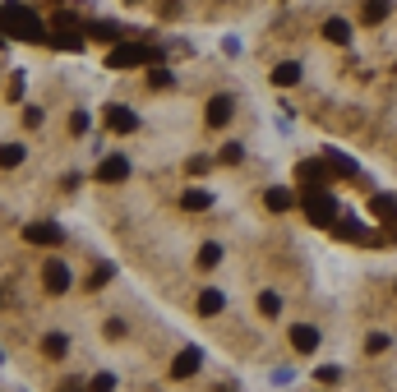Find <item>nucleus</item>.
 <instances>
[{
    "mask_svg": "<svg viewBox=\"0 0 397 392\" xmlns=\"http://www.w3.org/2000/svg\"><path fill=\"white\" fill-rule=\"evenodd\" d=\"M5 37H19V42H46V24L28 5L5 0V9H0V42H5Z\"/></svg>",
    "mask_w": 397,
    "mask_h": 392,
    "instance_id": "nucleus-1",
    "label": "nucleus"
},
{
    "mask_svg": "<svg viewBox=\"0 0 397 392\" xmlns=\"http://www.w3.org/2000/svg\"><path fill=\"white\" fill-rule=\"evenodd\" d=\"M300 208H305V217L314 222V227H333V222H337V199L328 190H309Z\"/></svg>",
    "mask_w": 397,
    "mask_h": 392,
    "instance_id": "nucleus-2",
    "label": "nucleus"
},
{
    "mask_svg": "<svg viewBox=\"0 0 397 392\" xmlns=\"http://www.w3.org/2000/svg\"><path fill=\"white\" fill-rule=\"evenodd\" d=\"M153 46L148 42H125V46H111V70H134V65H148L153 61Z\"/></svg>",
    "mask_w": 397,
    "mask_h": 392,
    "instance_id": "nucleus-3",
    "label": "nucleus"
},
{
    "mask_svg": "<svg viewBox=\"0 0 397 392\" xmlns=\"http://www.w3.org/2000/svg\"><path fill=\"white\" fill-rule=\"evenodd\" d=\"M106 130L111 134H134L139 130V115H134L130 106H106Z\"/></svg>",
    "mask_w": 397,
    "mask_h": 392,
    "instance_id": "nucleus-4",
    "label": "nucleus"
},
{
    "mask_svg": "<svg viewBox=\"0 0 397 392\" xmlns=\"http://www.w3.org/2000/svg\"><path fill=\"white\" fill-rule=\"evenodd\" d=\"M24 240L28 244H61L65 231L56 227V222H33V227H24Z\"/></svg>",
    "mask_w": 397,
    "mask_h": 392,
    "instance_id": "nucleus-5",
    "label": "nucleus"
},
{
    "mask_svg": "<svg viewBox=\"0 0 397 392\" xmlns=\"http://www.w3.org/2000/svg\"><path fill=\"white\" fill-rule=\"evenodd\" d=\"M46 291H51V296H65V291H70V268H65L61 259H46Z\"/></svg>",
    "mask_w": 397,
    "mask_h": 392,
    "instance_id": "nucleus-6",
    "label": "nucleus"
},
{
    "mask_svg": "<svg viewBox=\"0 0 397 392\" xmlns=\"http://www.w3.org/2000/svg\"><path fill=\"white\" fill-rule=\"evenodd\" d=\"M328 171H333V166H328V157L324 162H300V180H305V190H324V180H328Z\"/></svg>",
    "mask_w": 397,
    "mask_h": 392,
    "instance_id": "nucleus-7",
    "label": "nucleus"
},
{
    "mask_svg": "<svg viewBox=\"0 0 397 392\" xmlns=\"http://www.w3.org/2000/svg\"><path fill=\"white\" fill-rule=\"evenodd\" d=\"M231 115H236V102H231V97H212L208 102V130H222Z\"/></svg>",
    "mask_w": 397,
    "mask_h": 392,
    "instance_id": "nucleus-8",
    "label": "nucleus"
},
{
    "mask_svg": "<svg viewBox=\"0 0 397 392\" xmlns=\"http://www.w3.org/2000/svg\"><path fill=\"white\" fill-rule=\"evenodd\" d=\"M125 175H130V162H125L120 153L106 157V162L98 166V180H102V185H115V180H125Z\"/></svg>",
    "mask_w": 397,
    "mask_h": 392,
    "instance_id": "nucleus-9",
    "label": "nucleus"
},
{
    "mask_svg": "<svg viewBox=\"0 0 397 392\" xmlns=\"http://www.w3.org/2000/svg\"><path fill=\"white\" fill-rule=\"evenodd\" d=\"M199 365H203V356H199L195 346H190V351H180V356H176L171 374H176V378H195V374H199Z\"/></svg>",
    "mask_w": 397,
    "mask_h": 392,
    "instance_id": "nucleus-10",
    "label": "nucleus"
},
{
    "mask_svg": "<svg viewBox=\"0 0 397 392\" xmlns=\"http://www.w3.org/2000/svg\"><path fill=\"white\" fill-rule=\"evenodd\" d=\"M333 231H337V235H342V240H361V244H365V240H374V235H370V231H365V227H361V222H356V217H342V212H337V222H333Z\"/></svg>",
    "mask_w": 397,
    "mask_h": 392,
    "instance_id": "nucleus-11",
    "label": "nucleus"
},
{
    "mask_svg": "<svg viewBox=\"0 0 397 392\" xmlns=\"http://www.w3.org/2000/svg\"><path fill=\"white\" fill-rule=\"evenodd\" d=\"M292 346L300 351V356H309V351L319 346V328H309V323H296V328H292Z\"/></svg>",
    "mask_w": 397,
    "mask_h": 392,
    "instance_id": "nucleus-12",
    "label": "nucleus"
},
{
    "mask_svg": "<svg viewBox=\"0 0 397 392\" xmlns=\"http://www.w3.org/2000/svg\"><path fill=\"white\" fill-rule=\"evenodd\" d=\"M370 212H374V217H383V222H397V194H374Z\"/></svg>",
    "mask_w": 397,
    "mask_h": 392,
    "instance_id": "nucleus-13",
    "label": "nucleus"
},
{
    "mask_svg": "<svg viewBox=\"0 0 397 392\" xmlns=\"http://www.w3.org/2000/svg\"><path fill=\"white\" fill-rule=\"evenodd\" d=\"M324 37H328V42H337V46H346V42H351V24H346V19H328Z\"/></svg>",
    "mask_w": 397,
    "mask_h": 392,
    "instance_id": "nucleus-14",
    "label": "nucleus"
},
{
    "mask_svg": "<svg viewBox=\"0 0 397 392\" xmlns=\"http://www.w3.org/2000/svg\"><path fill=\"white\" fill-rule=\"evenodd\" d=\"M227 309V296H222V291H203L199 296V314L203 319H212V314H222Z\"/></svg>",
    "mask_w": 397,
    "mask_h": 392,
    "instance_id": "nucleus-15",
    "label": "nucleus"
},
{
    "mask_svg": "<svg viewBox=\"0 0 397 392\" xmlns=\"http://www.w3.org/2000/svg\"><path fill=\"white\" fill-rule=\"evenodd\" d=\"M300 74H305V70H300L296 61H287V65H277V70H273V83L277 88H292V83H300Z\"/></svg>",
    "mask_w": 397,
    "mask_h": 392,
    "instance_id": "nucleus-16",
    "label": "nucleus"
},
{
    "mask_svg": "<svg viewBox=\"0 0 397 392\" xmlns=\"http://www.w3.org/2000/svg\"><path fill=\"white\" fill-rule=\"evenodd\" d=\"M185 208H190V212L212 208V194H208V190H185Z\"/></svg>",
    "mask_w": 397,
    "mask_h": 392,
    "instance_id": "nucleus-17",
    "label": "nucleus"
},
{
    "mask_svg": "<svg viewBox=\"0 0 397 392\" xmlns=\"http://www.w3.org/2000/svg\"><path fill=\"white\" fill-rule=\"evenodd\" d=\"M328 166H333V171H342V175H356V171H361V166H356L351 157H342L337 148H328Z\"/></svg>",
    "mask_w": 397,
    "mask_h": 392,
    "instance_id": "nucleus-18",
    "label": "nucleus"
},
{
    "mask_svg": "<svg viewBox=\"0 0 397 392\" xmlns=\"http://www.w3.org/2000/svg\"><path fill=\"white\" fill-rule=\"evenodd\" d=\"M388 19V0H365V24H383Z\"/></svg>",
    "mask_w": 397,
    "mask_h": 392,
    "instance_id": "nucleus-19",
    "label": "nucleus"
},
{
    "mask_svg": "<svg viewBox=\"0 0 397 392\" xmlns=\"http://www.w3.org/2000/svg\"><path fill=\"white\" fill-rule=\"evenodd\" d=\"M42 346H46V356H51V360H61L65 351H70V341H65V332H51V337H46Z\"/></svg>",
    "mask_w": 397,
    "mask_h": 392,
    "instance_id": "nucleus-20",
    "label": "nucleus"
},
{
    "mask_svg": "<svg viewBox=\"0 0 397 392\" xmlns=\"http://www.w3.org/2000/svg\"><path fill=\"white\" fill-rule=\"evenodd\" d=\"M292 194H287V190H268V208H273V212H287V208H292Z\"/></svg>",
    "mask_w": 397,
    "mask_h": 392,
    "instance_id": "nucleus-21",
    "label": "nucleus"
},
{
    "mask_svg": "<svg viewBox=\"0 0 397 392\" xmlns=\"http://www.w3.org/2000/svg\"><path fill=\"white\" fill-rule=\"evenodd\" d=\"M19 162H24V148H19V143H5V148H0V166L9 171V166H19Z\"/></svg>",
    "mask_w": 397,
    "mask_h": 392,
    "instance_id": "nucleus-22",
    "label": "nucleus"
},
{
    "mask_svg": "<svg viewBox=\"0 0 397 392\" xmlns=\"http://www.w3.org/2000/svg\"><path fill=\"white\" fill-rule=\"evenodd\" d=\"M199 263H203V268H217V263H222V244H203V249H199Z\"/></svg>",
    "mask_w": 397,
    "mask_h": 392,
    "instance_id": "nucleus-23",
    "label": "nucleus"
},
{
    "mask_svg": "<svg viewBox=\"0 0 397 392\" xmlns=\"http://www.w3.org/2000/svg\"><path fill=\"white\" fill-rule=\"evenodd\" d=\"M277 309H282V300H277L273 291H264V296H259V314H264V319H273Z\"/></svg>",
    "mask_w": 397,
    "mask_h": 392,
    "instance_id": "nucleus-24",
    "label": "nucleus"
},
{
    "mask_svg": "<svg viewBox=\"0 0 397 392\" xmlns=\"http://www.w3.org/2000/svg\"><path fill=\"white\" fill-rule=\"evenodd\" d=\"M319 383H342V369L337 365H319Z\"/></svg>",
    "mask_w": 397,
    "mask_h": 392,
    "instance_id": "nucleus-25",
    "label": "nucleus"
},
{
    "mask_svg": "<svg viewBox=\"0 0 397 392\" xmlns=\"http://www.w3.org/2000/svg\"><path fill=\"white\" fill-rule=\"evenodd\" d=\"M93 33H98L102 42H115V37H120V28H115V24H93Z\"/></svg>",
    "mask_w": 397,
    "mask_h": 392,
    "instance_id": "nucleus-26",
    "label": "nucleus"
},
{
    "mask_svg": "<svg viewBox=\"0 0 397 392\" xmlns=\"http://www.w3.org/2000/svg\"><path fill=\"white\" fill-rule=\"evenodd\" d=\"M383 346H388V337H383V332H370V337H365V351H370V356H374V351H383Z\"/></svg>",
    "mask_w": 397,
    "mask_h": 392,
    "instance_id": "nucleus-27",
    "label": "nucleus"
},
{
    "mask_svg": "<svg viewBox=\"0 0 397 392\" xmlns=\"http://www.w3.org/2000/svg\"><path fill=\"white\" fill-rule=\"evenodd\" d=\"M148 83H153V88H167L171 74H167V70H148Z\"/></svg>",
    "mask_w": 397,
    "mask_h": 392,
    "instance_id": "nucleus-28",
    "label": "nucleus"
},
{
    "mask_svg": "<svg viewBox=\"0 0 397 392\" xmlns=\"http://www.w3.org/2000/svg\"><path fill=\"white\" fill-rule=\"evenodd\" d=\"M217 157H222V162H240V143H227Z\"/></svg>",
    "mask_w": 397,
    "mask_h": 392,
    "instance_id": "nucleus-29",
    "label": "nucleus"
},
{
    "mask_svg": "<svg viewBox=\"0 0 397 392\" xmlns=\"http://www.w3.org/2000/svg\"><path fill=\"white\" fill-rule=\"evenodd\" d=\"M70 130H74V134H83V130H88V115H83V111H74V120H70Z\"/></svg>",
    "mask_w": 397,
    "mask_h": 392,
    "instance_id": "nucleus-30",
    "label": "nucleus"
},
{
    "mask_svg": "<svg viewBox=\"0 0 397 392\" xmlns=\"http://www.w3.org/2000/svg\"><path fill=\"white\" fill-rule=\"evenodd\" d=\"M106 282H111V263H106V268H98V272H93V287H106Z\"/></svg>",
    "mask_w": 397,
    "mask_h": 392,
    "instance_id": "nucleus-31",
    "label": "nucleus"
},
{
    "mask_svg": "<svg viewBox=\"0 0 397 392\" xmlns=\"http://www.w3.org/2000/svg\"><path fill=\"white\" fill-rule=\"evenodd\" d=\"M130 5H143V0H130Z\"/></svg>",
    "mask_w": 397,
    "mask_h": 392,
    "instance_id": "nucleus-32",
    "label": "nucleus"
}]
</instances>
